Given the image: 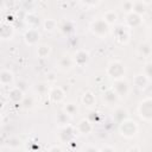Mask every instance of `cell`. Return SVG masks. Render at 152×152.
Listing matches in <instances>:
<instances>
[{"label":"cell","instance_id":"38","mask_svg":"<svg viewBox=\"0 0 152 152\" xmlns=\"http://www.w3.org/2000/svg\"><path fill=\"white\" fill-rule=\"evenodd\" d=\"M56 74L55 72H48L46 75V83H51V82H55L56 81Z\"/></svg>","mask_w":152,"mask_h":152},{"label":"cell","instance_id":"42","mask_svg":"<svg viewBox=\"0 0 152 152\" xmlns=\"http://www.w3.org/2000/svg\"><path fill=\"white\" fill-rule=\"evenodd\" d=\"M5 145H6V140H5V138L2 135H0V148H2Z\"/></svg>","mask_w":152,"mask_h":152},{"label":"cell","instance_id":"5","mask_svg":"<svg viewBox=\"0 0 152 152\" xmlns=\"http://www.w3.org/2000/svg\"><path fill=\"white\" fill-rule=\"evenodd\" d=\"M113 36L115 38V40L121 44V45H126L128 44V42L131 40V30L125 26L124 24H120V25H116L114 27V31H113Z\"/></svg>","mask_w":152,"mask_h":152},{"label":"cell","instance_id":"28","mask_svg":"<svg viewBox=\"0 0 152 152\" xmlns=\"http://www.w3.org/2000/svg\"><path fill=\"white\" fill-rule=\"evenodd\" d=\"M102 19H103L109 26H110V25H114V24L116 23V20H118V13H116L114 10H108V11L104 12Z\"/></svg>","mask_w":152,"mask_h":152},{"label":"cell","instance_id":"17","mask_svg":"<svg viewBox=\"0 0 152 152\" xmlns=\"http://www.w3.org/2000/svg\"><path fill=\"white\" fill-rule=\"evenodd\" d=\"M150 78H147L142 72H139L137 75H134L133 77V86L139 89V90H145L147 88V86L150 84Z\"/></svg>","mask_w":152,"mask_h":152},{"label":"cell","instance_id":"11","mask_svg":"<svg viewBox=\"0 0 152 152\" xmlns=\"http://www.w3.org/2000/svg\"><path fill=\"white\" fill-rule=\"evenodd\" d=\"M48 97H49V101L52 103H61L65 97V91L61 87L55 86L49 89Z\"/></svg>","mask_w":152,"mask_h":152},{"label":"cell","instance_id":"26","mask_svg":"<svg viewBox=\"0 0 152 152\" xmlns=\"http://www.w3.org/2000/svg\"><path fill=\"white\" fill-rule=\"evenodd\" d=\"M65 114H68L70 118H72V116H75V115H77L78 114V106H77V103H75V102H66L65 104H64V107H63V109H62Z\"/></svg>","mask_w":152,"mask_h":152},{"label":"cell","instance_id":"34","mask_svg":"<svg viewBox=\"0 0 152 152\" xmlns=\"http://www.w3.org/2000/svg\"><path fill=\"white\" fill-rule=\"evenodd\" d=\"M142 74L151 80L152 77V62L151 61H147L145 64H144V68H142Z\"/></svg>","mask_w":152,"mask_h":152},{"label":"cell","instance_id":"23","mask_svg":"<svg viewBox=\"0 0 152 152\" xmlns=\"http://www.w3.org/2000/svg\"><path fill=\"white\" fill-rule=\"evenodd\" d=\"M14 82V74L8 69H4L0 71V84L10 86Z\"/></svg>","mask_w":152,"mask_h":152},{"label":"cell","instance_id":"13","mask_svg":"<svg viewBox=\"0 0 152 152\" xmlns=\"http://www.w3.org/2000/svg\"><path fill=\"white\" fill-rule=\"evenodd\" d=\"M14 36V26L7 21L0 23V39L1 40H8L12 39Z\"/></svg>","mask_w":152,"mask_h":152},{"label":"cell","instance_id":"16","mask_svg":"<svg viewBox=\"0 0 152 152\" xmlns=\"http://www.w3.org/2000/svg\"><path fill=\"white\" fill-rule=\"evenodd\" d=\"M102 100L107 106H115L119 102V96L116 95V93L113 90V88H108L103 91L102 94Z\"/></svg>","mask_w":152,"mask_h":152},{"label":"cell","instance_id":"30","mask_svg":"<svg viewBox=\"0 0 152 152\" xmlns=\"http://www.w3.org/2000/svg\"><path fill=\"white\" fill-rule=\"evenodd\" d=\"M58 27V24L55 19L52 18H48L43 21V28L46 31V32H53L56 28Z\"/></svg>","mask_w":152,"mask_h":152},{"label":"cell","instance_id":"39","mask_svg":"<svg viewBox=\"0 0 152 152\" xmlns=\"http://www.w3.org/2000/svg\"><path fill=\"white\" fill-rule=\"evenodd\" d=\"M48 152H64V150H63L59 145H53V146H51V147L49 148Z\"/></svg>","mask_w":152,"mask_h":152},{"label":"cell","instance_id":"15","mask_svg":"<svg viewBox=\"0 0 152 152\" xmlns=\"http://www.w3.org/2000/svg\"><path fill=\"white\" fill-rule=\"evenodd\" d=\"M24 97H25V93L21 89H19L18 87H15V86L12 87L8 90V93H7V99L12 103H21V101L24 100Z\"/></svg>","mask_w":152,"mask_h":152},{"label":"cell","instance_id":"2","mask_svg":"<svg viewBox=\"0 0 152 152\" xmlns=\"http://www.w3.org/2000/svg\"><path fill=\"white\" fill-rule=\"evenodd\" d=\"M118 131H119V134L121 137H124L126 139H131V138H133L138 134L139 126H138L135 120L128 118V119H126V120H124L122 122L119 124Z\"/></svg>","mask_w":152,"mask_h":152},{"label":"cell","instance_id":"7","mask_svg":"<svg viewBox=\"0 0 152 152\" xmlns=\"http://www.w3.org/2000/svg\"><path fill=\"white\" fill-rule=\"evenodd\" d=\"M113 90L116 93V95L119 96V99H125L131 93V86H129V83H128L127 80L121 78V80L114 81Z\"/></svg>","mask_w":152,"mask_h":152},{"label":"cell","instance_id":"14","mask_svg":"<svg viewBox=\"0 0 152 152\" xmlns=\"http://www.w3.org/2000/svg\"><path fill=\"white\" fill-rule=\"evenodd\" d=\"M76 27H77L76 23H75L74 20H71V19H63V20L61 21V24L58 25L59 31H61L63 34H65V36L74 34L75 31H76Z\"/></svg>","mask_w":152,"mask_h":152},{"label":"cell","instance_id":"36","mask_svg":"<svg viewBox=\"0 0 152 152\" xmlns=\"http://www.w3.org/2000/svg\"><path fill=\"white\" fill-rule=\"evenodd\" d=\"M80 152H99V148L95 147L94 145H84V146H82Z\"/></svg>","mask_w":152,"mask_h":152},{"label":"cell","instance_id":"20","mask_svg":"<svg viewBox=\"0 0 152 152\" xmlns=\"http://www.w3.org/2000/svg\"><path fill=\"white\" fill-rule=\"evenodd\" d=\"M25 24L28 26V28H37L40 24V18L34 12H27L24 18Z\"/></svg>","mask_w":152,"mask_h":152},{"label":"cell","instance_id":"6","mask_svg":"<svg viewBox=\"0 0 152 152\" xmlns=\"http://www.w3.org/2000/svg\"><path fill=\"white\" fill-rule=\"evenodd\" d=\"M75 135H76V128H75L71 124H69V125H66V126L59 128L58 139H59V141L63 142V144H69V142H71V141L74 140Z\"/></svg>","mask_w":152,"mask_h":152},{"label":"cell","instance_id":"40","mask_svg":"<svg viewBox=\"0 0 152 152\" xmlns=\"http://www.w3.org/2000/svg\"><path fill=\"white\" fill-rule=\"evenodd\" d=\"M127 152H141V148L138 145H133L127 150Z\"/></svg>","mask_w":152,"mask_h":152},{"label":"cell","instance_id":"8","mask_svg":"<svg viewBox=\"0 0 152 152\" xmlns=\"http://www.w3.org/2000/svg\"><path fill=\"white\" fill-rule=\"evenodd\" d=\"M72 61H74V64L77 65V66H86L89 61H90V53L88 50H84V49H80L77 50L74 56H72Z\"/></svg>","mask_w":152,"mask_h":152},{"label":"cell","instance_id":"27","mask_svg":"<svg viewBox=\"0 0 152 152\" xmlns=\"http://www.w3.org/2000/svg\"><path fill=\"white\" fill-rule=\"evenodd\" d=\"M36 53L39 58H48L51 53V46L49 44H40L37 46Z\"/></svg>","mask_w":152,"mask_h":152},{"label":"cell","instance_id":"4","mask_svg":"<svg viewBox=\"0 0 152 152\" xmlns=\"http://www.w3.org/2000/svg\"><path fill=\"white\" fill-rule=\"evenodd\" d=\"M137 112H138L139 118L142 121L151 122L152 121V97L146 96L145 99H142L138 104Z\"/></svg>","mask_w":152,"mask_h":152},{"label":"cell","instance_id":"18","mask_svg":"<svg viewBox=\"0 0 152 152\" xmlns=\"http://www.w3.org/2000/svg\"><path fill=\"white\" fill-rule=\"evenodd\" d=\"M74 61H72V57L69 56V55H65V56H62L59 59H58V69L63 72H66V71H70L72 68H74Z\"/></svg>","mask_w":152,"mask_h":152},{"label":"cell","instance_id":"19","mask_svg":"<svg viewBox=\"0 0 152 152\" xmlns=\"http://www.w3.org/2000/svg\"><path fill=\"white\" fill-rule=\"evenodd\" d=\"M112 118H113V120L115 122L120 124L124 120L129 118V113L125 107H116V108H114V110L112 113Z\"/></svg>","mask_w":152,"mask_h":152},{"label":"cell","instance_id":"41","mask_svg":"<svg viewBox=\"0 0 152 152\" xmlns=\"http://www.w3.org/2000/svg\"><path fill=\"white\" fill-rule=\"evenodd\" d=\"M23 5L25 6V8H26V10H32V8H31V6H34L36 4H34V2H32V1H28V2H27V1H25Z\"/></svg>","mask_w":152,"mask_h":152},{"label":"cell","instance_id":"29","mask_svg":"<svg viewBox=\"0 0 152 152\" xmlns=\"http://www.w3.org/2000/svg\"><path fill=\"white\" fill-rule=\"evenodd\" d=\"M49 83L46 82H38L33 86V90L34 93H37L38 95H45L49 93Z\"/></svg>","mask_w":152,"mask_h":152},{"label":"cell","instance_id":"12","mask_svg":"<svg viewBox=\"0 0 152 152\" xmlns=\"http://www.w3.org/2000/svg\"><path fill=\"white\" fill-rule=\"evenodd\" d=\"M75 128H76V132L80 133L81 135H88V134H90L93 132L94 125L87 118H83V119H81L77 122V125H76Z\"/></svg>","mask_w":152,"mask_h":152},{"label":"cell","instance_id":"21","mask_svg":"<svg viewBox=\"0 0 152 152\" xmlns=\"http://www.w3.org/2000/svg\"><path fill=\"white\" fill-rule=\"evenodd\" d=\"M81 102L86 108H93L96 104V97L95 94L90 90H87L83 93L82 97H81Z\"/></svg>","mask_w":152,"mask_h":152},{"label":"cell","instance_id":"1","mask_svg":"<svg viewBox=\"0 0 152 152\" xmlns=\"http://www.w3.org/2000/svg\"><path fill=\"white\" fill-rule=\"evenodd\" d=\"M106 74L109 78H112L113 81H118L124 78V76L126 75V66L124 64V62L119 61V59H113L107 64L106 68Z\"/></svg>","mask_w":152,"mask_h":152},{"label":"cell","instance_id":"24","mask_svg":"<svg viewBox=\"0 0 152 152\" xmlns=\"http://www.w3.org/2000/svg\"><path fill=\"white\" fill-rule=\"evenodd\" d=\"M70 121H71V118H70L68 114H65L63 110L58 112V113L56 114V116H55V124H56V126H57L58 128L69 125Z\"/></svg>","mask_w":152,"mask_h":152},{"label":"cell","instance_id":"37","mask_svg":"<svg viewBox=\"0 0 152 152\" xmlns=\"http://www.w3.org/2000/svg\"><path fill=\"white\" fill-rule=\"evenodd\" d=\"M99 152H116V150L110 145H104L101 148H99Z\"/></svg>","mask_w":152,"mask_h":152},{"label":"cell","instance_id":"22","mask_svg":"<svg viewBox=\"0 0 152 152\" xmlns=\"http://www.w3.org/2000/svg\"><path fill=\"white\" fill-rule=\"evenodd\" d=\"M151 2L150 1H142V0H135L133 1V8H132V12L139 14V15H144L147 11V6L150 5Z\"/></svg>","mask_w":152,"mask_h":152},{"label":"cell","instance_id":"3","mask_svg":"<svg viewBox=\"0 0 152 152\" xmlns=\"http://www.w3.org/2000/svg\"><path fill=\"white\" fill-rule=\"evenodd\" d=\"M89 30L94 36L101 39L107 38V36L110 33V26L102 18L94 19L89 25Z\"/></svg>","mask_w":152,"mask_h":152},{"label":"cell","instance_id":"35","mask_svg":"<svg viewBox=\"0 0 152 152\" xmlns=\"http://www.w3.org/2000/svg\"><path fill=\"white\" fill-rule=\"evenodd\" d=\"M100 118H101V114L99 113V112H96V110H91L90 113H89V115H88V120L91 122V124H97L99 121H100Z\"/></svg>","mask_w":152,"mask_h":152},{"label":"cell","instance_id":"10","mask_svg":"<svg viewBox=\"0 0 152 152\" xmlns=\"http://www.w3.org/2000/svg\"><path fill=\"white\" fill-rule=\"evenodd\" d=\"M142 23H144V18L134 12H131V13L126 14V17H125V26H127L129 30L141 26Z\"/></svg>","mask_w":152,"mask_h":152},{"label":"cell","instance_id":"32","mask_svg":"<svg viewBox=\"0 0 152 152\" xmlns=\"http://www.w3.org/2000/svg\"><path fill=\"white\" fill-rule=\"evenodd\" d=\"M6 145H7L10 148L15 150V148H19V147H20L21 142H20V139H19L18 137H11V138H8V139L6 140Z\"/></svg>","mask_w":152,"mask_h":152},{"label":"cell","instance_id":"25","mask_svg":"<svg viewBox=\"0 0 152 152\" xmlns=\"http://www.w3.org/2000/svg\"><path fill=\"white\" fill-rule=\"evenodd\" d=\"M137 51L140 56L145 57V58H150L151 57V53H152V46L150 44V42H141L138 48H137Z\"/></svg>","mask_w":152,"mask_h":152},{"label":"cell","instance_id":"33","mask_svg":"<svg viewBox=\"0 0 152 152\" xmlns=\"http://www.w3.org/2000/svg\"><path fill=\"white\" fill-rule=\"evenodd\" d=\"M120 7H121V10L125 12V14H128V13L132 12L133 1H131V0H125V1H122V2L120 4Z\"/></svg>","mask_w":152,"mask_h":152},{"label":"cell","instance_id":"31","mask_svg":"<svg viewBox=\"0 0 152 152\" xmlns=\"http://www.w3.org/2000/svg\"><path fill=\"white\" fill-rule=\"evenodd\" d=\"M34 104H36V101H34V97H33L32 95L25 96L24 100L21 101V106H23V108L26 109V110L32 109V108L34 107Z\"/></svg>","mask_w":152,"mask_h":152},{"label":"cell","instance_id":"9","mask_svg":"<svg viewBox=\"0 0 152 152\" xmlns=\"http://www.w3.org/2000/svg\"><path fill=\"white\" fill-rule=\"evenodd\" d=\"M40 32L38 31V28H27L24 34H23V38H24V42L30 45V46H33V45H37L38 42L40 40Z\"/></svg>","mask_w":152,"mask_h":152},{"label":"cell","instance_id":"43","mask_svg":"<svg viewBox=\"0 0 152 152\" xmlns=\"http://www.w3.org/2000/svg\"><path fill=\"white\" fill-rule=\"evenodd\" d=\"M2 125V116H1V114H0V126Z\"/></svg>","mask_w":152,"mask_h":152}]
</instances>
